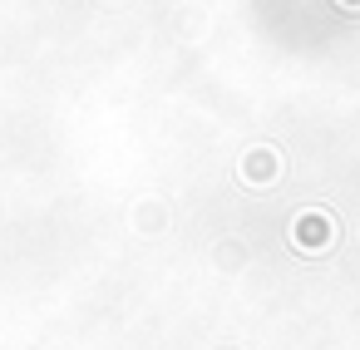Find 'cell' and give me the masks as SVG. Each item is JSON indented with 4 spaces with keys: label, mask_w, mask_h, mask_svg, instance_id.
Returning <instances> with one entry per match:
<instances>
[{
    "label": "cell",
    "mask_w": 360,
    "mask_h": 350,
    "mask_svg": "<svg viewBox=\"0 0 360 350\" xmlns=\"http://www.w3.org/2000/svg\"><path fill=\"white\" fill-rule=\"evenodd\" d=\"M291 242H296L301 252H326V247L335 242V222H330L326 212H301L296 227H291Z\"/></svg>",
    "instance_id": "obj_1"
},
{
    "label": "cell",
    "mask_w": 360,
    "mask_h": 350,
    "mask_svg": "<svg viewBox=\"0 0 360 350\" xmlns=\"http://www.w3.org/2000/svg\"><path fill=\"white\" fill-rule=\"evenodd\" d=\"M340 6H345V11H350V6H360V0H340Z\"/></svg>",
    "instance_id": "obj_2"
}]
</instances>
